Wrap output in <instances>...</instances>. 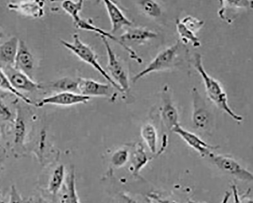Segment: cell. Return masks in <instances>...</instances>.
Returning a JSON list of instances; mask_svg holds the SVG:
<instances>
[{
  "mask_svg": "<svg viewBox=\"0 0 253 203\" xmlns=\"http://www.w3.org/2000/svg\"><path fill=\"white\" fill-rule=\"evenodd\" d=\"M193 65L196 70L202 77L208 98L220 109L227 113L234 120L241 123L243 117L236 113L231 109L228 103V99L226 93L219 81L211 76L205 70L202 57L200 53L194 54L193 59Z\"/></svg>",
  "mask_w": 253,
  "mask_h": 203,
  "instance_id": "cell-1",
  "label": "cell"
},
{
  "mask_svg": "<svg viewBox=\"0 0 253 203\" xmlns=\"http://www.w3.org/2000/svg\"><path fill=\"white\" fill-rule=\"evenodd\" d=\"M182 49L180 41L177 40L174 45L159 53L146 67L136 75L133 78V82L136 83L140 78L152 72L170 69L178 65L181 62Z\"/></svg>",
  "mask_w": 253,
  "mask_h": 203,
  "instance_id": "cell-2",
  "label": "cell"
},
{
  "mask_svg": "<svg viewBox=\"0 0 253 203\" xmlns=\"http://www.w3.org/2000/svg\"><path fill=\"white\" fill-rule=\"evenodd\" d=\"M73 42L68 43L65 40H61L63 46L71 51L82 60L84 61L97 70L115 88L122 92L119 86L112 79L108 73L105 71L98 62L97 56L92 49L84 44L78 34L73 36Z\"/></svg>",
  "mask_w": 253,
  "mask_h": 203,
  "instance_id": "cell-3",
  "label": "cell"
},
{
  "mask_svg": "<svg viewBox=\"0 0 253 203\" xmlns=\"http://www.w3.org/2000/svg\"><path fill=\"white\" fill-rule=\"evenodd\" d=\"M100 37L107 52L108 58L107 69L111 75L110 76L119 86L122 92H126L130 88L128 74L112 50L108 39L102 36Z\"/></svg>",
  "mask_w": 253,
  "mask_h": 203,
  "instance_id": "cell-4",
  "label": "cell"
},
{
  "mask_svg": "<svg viewBox=\"0 0 253 203\" xmlns=\"http://www.w3.org/2000/svg\"><path fill=\"white\" fill-rule=\"evenodd\" d=\"M220 170L232 176L245 181H252L253 175L243 167L234 157L212 153L209 156Z\"/></svg>",
  "mask_w": 253,
  "mask_h": 203,
  "instance_id": "cell-5",
  "label": "cell"
},
{
  "mask_svg": "<svg viewBox=\"0 0 253 203\" xmlns=\"http://www.w3.org/2000/svg\"><path fill=\"white\" fill-rule=\"evenodd\" d=\"M90 97L84 96L79 93L73 92H59L51 96L42 99L37 106L39 107L47 105L69 106L79 104L86 103Z\"/></svg>",
  "mask_w": 253,
  "mask_h": 203,
  "instance_id": "cell-6",
  "label": "cell"
},
{
  "mask_svg": "<svg viewBox=\"0 0 253 203\" xmlns=\"http://www.w3.org/2000/svg\"><path fill=\"white\" fill-rule=\"evenodd\" d=\"M2 69L7 76L12 87L21 93H22V92H33L42 88V86L35 82L32 78L16 69L14 67H6Z\"/></svg>",
  "mask_w": 253,
  "mask_h": 203,
  "instance_id": "cell-7",
  "label": "cell"
},
{
  "mask_svg": "<svg viewBox=\"0 0 253 203\" xmlns=\"http://www.w3.org/2000/svg\"><path fill=\"white\" fill-rule=\"evenodd\" d=\"M193 112L192 121L194 126L201 130H206L210 125L211 114L205 101L198 90L194 88L192 92Z\"/></svg>",
  "mask_w": 253,
  "mask_h": 203,
  "instance_id": "cell-8",
  "label": "cell"
},
{
  "mask_svg": "<svg viewBox=\"0 0 253 203\" xmlns=\"http://www.w3.org/2000/svg\"><path fill=\"white\" fill-rule=\"evenodd\" d=\"M172 131L178 135L187 145L197 152L203 157L209 156L213 153L212 151L219 148L209 145L198 135L184 129L180 125L175 127Z\"/></svg>",
  "mask_w": 253,
  "mask_h": 203,
  "instance_id": "cell-9",
  "label": "cell"
},
{
  "mask_svg": "<svg viewBox=\"0 0 253 203\" xmlns=\"http://www.w3.org/2000/svg\"><path fill=\"white\" fill-rule=\"evenodd\" d=\"M163 103L161 107V116L165 126L171 131L179 125V114L177 109L171 99L169 88L165 86L162 94Z\"/></svg>",
  "mask_w": 253,
  "mask_h": 203,
  "instance_id": "cell-10",
  "label": "cell"
},
{
  "mask_svg": "<svg viewBox=\"0 0 253 203\" xmlns=\"http://www.w3.org/2000/svg\"><path fill=\"white\" fill-rule=\"evenodd\" d=\"M78 91L79 94L89 97H110L113 95L111 87L108 84L97 82L90 79L79 78Z\"/></svg>",
  "mask_w": 253,
  "mask_h": 203,
  "instance_id": "cell-11",
  "label": "cell"
},
{
  "mask_svg": "<svg viewBox=\"0 0 253 203\" xmlns=\"http://www.w3.org/2000/svg\"><path fill=\"white\" fill-rule=\"evenodd\" d=\"M34 66L35 60L32 53L24 41L19 40L14 68L33 79Z\"/></svg>",
  "mask_w": 253,
  "mask_h": 203,
  "instance_id": "cell-12",
  "label": "cell"
},
{
  "mask_svg": "<svg viewBox=\"0 0 253 203\" xmlns=\"http://www.w3.org/2000/svg\"><path fill=\"white\" fill-rule=\"evenodd\" d=\"M74 24L77 29L90 32H94L99 34L100 36H102L107 39L109 38L114 41V42L119 44L125 50L127 51L129 53L130 57L132 59L135 60L138 63L140 64L142 62V59L137 55L134 51H133L130 48L126 46V44L122 43L119 38H116L112 34L95 26L91 23L87 21V20L85 19H83L81 18L78 20V21L74 23Z\"/></svg>",
  "mask_w": 253,
  "mask_h": 203,
  "instance_id": "cell-13",
  "label": "cell"
},
{
  "mask_svg": "<svg viewBox=\"0 0 253 203\" xmlns=\"http://www.w3.org/2000/svg\"><path fill=\"white\" fill-rule=\"evenodd\" d=\"M19 43V39L13 37L0 45V68L14 66Z\"/></svg>",
  "mask_w": 253,
  "mask_h": 203,
  "instance_id": "cell-14",
  "label": "cell"
},
{
  "mask_svg": "<svg viewBox=\"0 0 253 203\" xmlns=\"http://www.w3.org/2000/svg\"><path fill=\"white\" fill-rule=\"evenodd\" d=\"M218 11L219 17L224 21L230 24L234 21V16L240 10L251 7L253 1H221Z\"/></svg>",
  "mask_w": 253,
  "mask_h": 203,
  "instance_id": "cell-15",
  "label": "cell"
},
{
  "mask_svg": "<svg viewBox=\"0 0 253 203\" xmlns=\"http://www.w3.org/2000/svg\"><path fill=\"white\" fill-rule=\"evenodd\" d=\"M106 7L111 24L112 33H116L124 27H130L132 23L126 18L118 6L111 1H103Z\"/></svg>",
  "mask_w": 253,
  "mask_h": 203,
  "instance_id": "cell-16",
  "label": "cell"
},
{
  "mask_svg": "<svg viewBox=\"0 0 253 203\" xmlns=\"http://www.w3.org/2000/svg\"><path fill=\"white\" fill-rule=\"evenodd\" d=\"M44 7V4L42 1L14 2L8 5L9 9L34 18L43 16Z\"/></svg>",
  "mask_w": 253,
  "mask_h": 203,
  "instance_id": "cell-17",
  "label": "cell"
},
{
  "mask_svg": "<svg viewBox=\"0 0 253 203\" xmlns=\"http://www.w3.org/2000/svg\"><path fill=\"white\" fill-rule=\"evenodd\" d=\"M158 34L152 31L141 28H130L120 36V40L125 42L140 44L157 38Z\"/></svg>",
  "mask_w": 253,
  "mask_h": 203,
  "instance_id": "cell-18",
  "label": "cell"
},
{
  "mask_svg": "<svg viewBox=\"0 0 253 203\" xmlns=\"http://www.w3.org/2000/svg\"><path fill=\"white\" fill-rule=\"evenodd\" d=\"M60 192V203H80L76 188V176L74 170L67 176L65 184L64 183Z\"/></svg>",
  "mask_w": 253,
  "mask_h": 203,
  "instance_id": "cell-19",
  "label": "cell"
},
{
  "mask_svg": "<svg viewBox=\"0 0 253 203\" xmlns=\"http://www.w3.org/2000/svg\"><path fill=\"white\" fill-rule=\"evenodd\" d=\"M130 170L135 175H138L141 169L147 164L149 158L147 157L143 146L139 144L130 155Z\"/></svg>",
  "mask_w": 253,
  "mask_h": 203,
  "instance_id": "cell-20",
  "label": "cell"
},
{
  "mask_svg": "<svg viewBox=\"0 0 253 203\" xmlns=\"http://www.w3.org/2000/svg\"><path fill=\"white\" fill-rule=\"evenodd\" d=\"M141 135L151 152H157L158 133L156 128L151 124L144 125L141 130Z\"/></svg>",
  "mask_w": 253,
  "mask_h": 203,
  "instance_id": "cell-21",
  "label": "cell"
},
{
  "mask_svg": "<svg viewBox=\"0 0 253 203\" xmlns=\"http://www.w3.org/2000/svg\"><path fill=\"white\" fill-rule=\"evenodd\" d=\"M65 168L62 165H59L54 170L50 178L48 190L53 195L59 192L65 183Z\"/></svg>",
  "mask_w": 253,
  "mask_h": 203,
  "instance_id": "cell-22",
  "label": "cell"
},
{
  "mask_svg": "<svg viewBox=\"0 0 253 203\" xmlns=\"http://www.w3.org/2000/svg\"><path fill=\"white\" fill-rule=\"evenodd\" d=\"M79 81L78 79L70 77L61 78L50 85V88L59 92L76 93L78 91Z\"/></svg>",
  "mask_w": 253,
  "mask_h": 203,
  "instance_id": "cell-23",
  "label": "cell"
},
{
  "mask_svg": "<svg viewBox=\"0 0 253 203\" xmlns=\"http://www.w3.org/2000/svg\"><path fill=\"white\" fill-rule=\"evenodd\" d=\"M176 26L177 31L181 38L182 42L185 45L191 43L193 47L198 48L201 46L199 38L196 34L186 28L179 19L176 20Z\"/></svg>",
  "mask_w": 253,
  "mask_h": 203,
  "instance_id": "cell-24",
  "label": "cell"
},
{
  "mask_svg": "<svg viewBox=\"0 0 253 203\" xmlns=\"http://www.w3.org/2000/svg\"><path fill=\"white\" fill-rule=\"evenodd\" d=\"M26 133V125L24 118L18 110L15 120L14 125V142L16 145L24 144Z\"/></svg>",
  "mask_w": 253,
  "mask_h": 203,
  "instance_id": "cell-25",
  "label": "cell"
},
{
  "mask_svg": "<svg viewBox=\"0 0 253 203\" xmlns=\"http://www.w3.org/2000/svg\"><path fill=\"white\" fill-rule=\"evenodd\" d=\"M0 89L10 92L28 104H33L32 102L30 99L12 87L7 76L1 68H0Z\"/></svg>",
  "mask_w": 253,
  "mask_h": 203,
  "instance_id": "cell-26",
  "label": "cell"
},
{
  "mask_svg": "<svg viewBox=\"0 0 253 203\" xmlns=\"http://www.w3.org/2000/svg\"><path fill=\"white\" fill-rule=\"evenodd\" d=\"M83 1H66L61 4L62 8L72 18L74 23L81 18L79 13L83 8Z\"/></svg>",
  "mask_w": 253,
  "mask_h": 203,
  "instance_id": "cell-27",
  "label": "cell"
},
{
  "mask_svg": "<svg viewBox=\"0 0 253 203\" xmlns=\"http://www.w3.org/2000/svg\"><path fill=\"white\" fill-rule=\"evenodd\" d=\"M143 12L151 17L157 18L162 15V11L160 5L157 2L147 0L140 2Z\"/></svg>",
  "mask_w": 253,
  "mask_h": 203,
  "instance_id": "cell-28",
  "label": "cell"
},
{
  "mask_svg": "<svg viewBox=\"0 0 253 203\" xmlns=\"http://www.w3.org/2000/svg\"><path fill=\"white\" fill-rule=\"evenodd\" d=\"M130 158L129 152L125 149H120L115 152L112 156V163L117 168L124 166Z\"/></svg>",
  "mask_w": 253,
  "mask_h": 203,
  "instance_id": "cell-29",
  "label": "cell"
},
{
  "mask_svg": "<svg viewBox=\"0 0 253 203\" xmlns=\"http://www.w3.org/2000/svg\"><path fill=\"white\" fill-rule=\"evenodd\" d=\"M181 23L188 29L196 34L203 27L204 22L192 16H187L180 20Z\"/></svg>",
  "mask_w": 253,
  "mask_h": 203,
  "instance_id": "cell-30",
  "label": "cell"
},
{
  "mask_svg": "<svg viewBox=\"0 0 253 203\" xmlns=\"http://www.w3.org/2000/svg\"><path fill=\"white\" fill-rule=\"evenodd\" d=\"M12 114L8 108L1 101H0V118L4 120H11Z\"/></svg>",
  "mask_w": 253,
  "mask_h": 203,
  "instance_id": "cell-31",
  "label": "cell"
},
{
  "mask_svg": "<svg viewBox=\"0 0 253 203\" xmlns=\"http://www.w3.org/2000/svg\"><path fill=\"white\" fill-rule=\"evenodd\" d=\"M7 203H24L15 186L11 187L9 200Z\"/></svg>",
  "mask_w": 253,
  "mask_h": 203,
  "instance_id": "cell-32",
  "label": "cell"
},
{
  "mask_svg": "<svg viewBox=\"0 0 253 203\" xmlns=\"http://www.w3.org/2000/svg\"><path fill=\"white\" fill-rule=\"evenodd\" d=\"M149 197L158 203H179L173 199L165 198L157 193H151L149 195Z\"/></svg>",
  "mask_w": 253,
  "mask_h": 203,
  "instance_id": "cell-33",
  "label": "cell"
},
{
  "mask_svg": "<svg viewBox=\"0 0 253 203\" xmlns=\"http://www.w3.org/2000/svg\"><path fill=\"white\" fill-rule=\"evenodd\" d=\"M120 199L122 203H145L125 194L121 195Z\"/></svg>",
  "mask_w": 253,
  "mask_h": 203,
  "instance_id": "cell-34",
  "label": "cell"
},
{
  "mask_svg": "<svg viewBox=\"0 0 253 203\" xmlns=\"http://www.w3.org/2000/svg\"><path fill=\"white\" fill-rule=\"evenodd\" d=\"M231 194H233L234 197V203H241L240 199V195L239 194V191L236 185L231 186Z\"/></svg>",
  "mask_w": 253,
  "mask_h": 203,
  "instance_id": "cell-35",
  "label": "cell"
},
{
  "mask_svg": "<svg viewBox=\"0 0 253 203\" xmlns=\"http://www.w3.org/2000/svg\"><path fill=\"white\" fill-rule=\"evenodd\" d=\"M27 203H48L43 198L37 196L30 199Z\"/></svg>",
  "mask_w": 253,
  "mask_h": 203,
  "instance_id": "cell-36",
  "label": "cell"
},
{
  "mask_svg": "<svg viewBox=\"0 0 253 203\" xmlns=\"http://www.w3.org/2000/svg\"><path fill=\"white\" fill-rule=\"evenodd\" d=\"M250 192H248L247 194L243 196L242 197H240L241 203H253V200L248 197Z\"/></svg>",
  "mask_w": 253,
  "mask_h": 203,
  "instance_id": "cell-37",
  "label": "cell"
},
{
  "mask_svg": "<svg viewBox=\"0 0 253 203\" xmlns=\"http://www.w3.org/2000/svg\"><path fill=\"white\" fill-rule=\"evenodd\" d=\"M231 195L230 192H226L221 203H228Z\"/></svg>",
  "mask_w": 253,
  "mask_h": 203,
  "instance_id": "cell-38",
  "label": "cell"
},
{
  "mask_svg": "<svg viewBox=\"0 0 253 203\" xmlns=\"http://www.w3.org/2000/svg\"><path fill=\"white\" fill-rule=\"evenodd\" d=\"M4 37V33L0 31V40L2 39Z\"/></svg>",
  "mask_w": 253,
  "mask_h": 203,
  "instance_id": "cell-39",
  "label": "cell"
},
{
  "mask_svg": "<svg viewBox=\"0 0 253 203\" xmlns=\"http://www.w3.org/2000/svg\"><path fill=\"white\" fill-rule=\"evenodd\" d=\"M188 203H207L206 202H202V203H196V202H193V201H189L188 202Z\"/></svg>",
  "mask_w": 253,
  "mask_h": 203,
  "instance_id": "cell-40",
  "label": "cell"
},
{
  "mask_svg": "<svg viewBox=\"0 0 253 203\" xmlns=\"http://www.w3.org/2000/svg\"><path fill=\"white\" fill-rule=\"evenodd\" d=\"M0 203H5L3 201L0 200Z\"/></svg>",
  "mask_w": 253,
  "mask_h": 203,
  "instance_id": "cell-41",
  "label": "cell"
}]
</instances>
